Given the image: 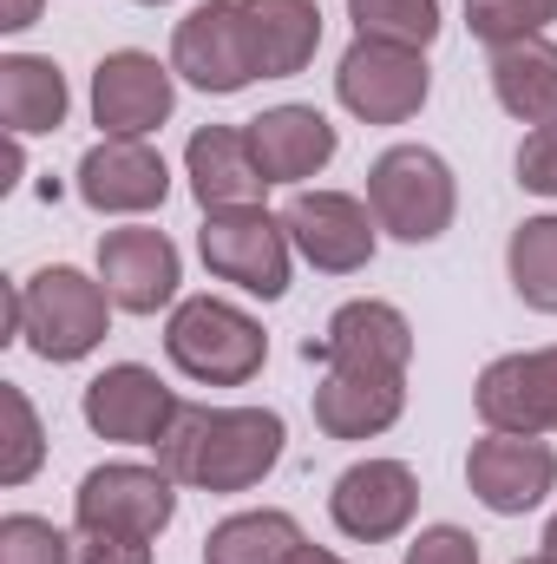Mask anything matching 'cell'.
<instances>
[{
	"mask_svg": "<svg viewBox=\"0 0 557 564\" xmlns=\"http://www.w3.org/2000/svg\"><path fill=\"white\" fill-rule=\"evenodd\" d=\"M288 426L276 408H197L184 401L157 440V466L190 492H256L282 466Z\"/></svg>",
	"mask_w": 557,
	"mask_h": 564,
	"instance_id": "obj_1",
	"label": "cell"
},
{
	"mask_svg": "<svg viewBox=\"0 0 557 564\" xmlns=\"http://www.w3.org/2000/svg\"><path fill=\"white\" fill-rule=\"evenodd\" d=\"M112 295L106 282L73 270V263H46L26 282L7 289V335L0 341H26L40 361L66 368V361H86L106 335H112Z\"/></svg>",
	"mask_w": 557,
	"mask_h": 564,
	"instance_id": "obj_2",
	"label": "cell"
},
{
	"mask_svg": "<svg viewBox=\"0 0 557 564\" xmlns=\"http://www.w3.org/2000/svg\"><path fill=\"white\" fill-rule=\"evenodd\" d=\"M164 355L197 388H243L270 361V335L250 308L223 295H184L164 322Z\"/></svg>",
	"mask_w": 557,
	"mask_h": 564,
	"instance_id": "obj_3",
	"label": "cell"
},
{
	"mask_svg": "<svg viewBox=\"0 0 557 564\" xmlns=\"http://www.w3.org/2000/svg\"><path fill=\"white\" fill-rule=\"evenodd\" d=\"M368 210L401 243H439L459 217V177L433 144H387L368 164Z\"/></svg>",
	"mask_w": 557,
	"mask_h": 564,
	"instance_id": "obj_4",
	"label": "cell"
},
{
	"mask_svg": "<svg viewBox=\"0 0 557 564\" xmlns=\"http://www.w3.org/2000/svg\"><path fill=\"white\" fill-rule=\"evenodd\" d=\"M197 257L204 270L256 302H282L288 295V270H295V243H288V224L263 204H243V210H210L197 224Z\"/></svg>",
	"mask_w": 557,
	"mask_h": 564,
	"instance_id": "obj_5",
	"label": "cell"
},
{
	"mask_svg": "<svg viewBox=\"0 0 557 564\" xmlns=\"http://www.w3.org/2000/svg\"><path fill=\"white\" fill-rule=\"evenodd\" d=\"M171 73L210 99H237L243 86L263 79L256 66V40H250V13L243 0H197L177 26H171Z\"/></svg>",
	"mask_w": 557,
	"mask_h": 564,
	"instance_id": "obj_6",
	"label": "cell"
},
{
	"mask_svg": "<svg viewBox=\"0 0 557 564\" xmlns=\"http://www.w3.org/2000/svg\"><path fill=\"white\" fill-rule=\"evenodd\" d=\"M433 93V66L419 46L394 40H354L335 66V99L361 119V126H407Z\"/></svg>",
	"mask_w": 557,
	"mask_h": 564,
	"instance_id": "obj_7",
	"label": "cell"
},
{
	"mask_svg": "<svg viewBox=\"0 0 557 564\" xmlns=\"http://www.w3.org/2000/svg\"><path fill=\"white\" fill-rule=\"evenodd\" d=\"M282 224H288V243L308 270L321 276H354L374 263V243H381V224L368 210V197L354 191H295L282 204Z\"/></svg>",
	"mask_w": 557,
	"mask_h": 564,
	"instance_id": "obj_8",
	"label": "cell"
},
{
	"mask_svg": "<svg viewBox=\"0 0 557 564\" xmlns=\"http://www.w3.org/2000/svg\"><path fill=\"white\" fill-rule=\"evenodd\" d=\"M171 519H177V479L144 459H106L73 492V525H92V532L157 539Z\"/></svg>",
	"mask_w": 557,
	"mask_h": 564,
	"instance_id": "obj_9",
	"label": "cell"
},
{
	"mask_svg": "<svg viewBox=\"0 0 557 564\" xmlns=\"http://www.w3.org/2000/svg\"><path fill=\"white\" fill-rule=\"evenodd\" d=\"M171 112H177V73L157 53L119 46L92 66V126L106 139H151L171 126Z\"/></svg>",
	"mask_w": 557,
	"mask_h": 564,
	"instance_id": "obj_10",
	"label": "cell"
},
{
	"mask_svg": "<svg viewBox=\"0 0 557 564\" xmlns=\"http://www.w3.org/2000/svg\"><path fill=\"white\" fill-rule=\"evenodd\" d=\"M466 486L485 512L525 519L557 492V446L538 433H485L466 453Z\"/></svg>",
	"mask_w": 557,
	"mask_h": 564,
	"instance_id": "obj_11",
	"label": "cell"
},
{
	"mask_svg": "<svg viewBox=\"0 0 557 564\" xmlns=\"http://www.w3.org/2000/svg\"><path fill=\"white\" fill-rule=\"evenodd\" d=\"M177 394L157 381V368H144V361H112V368H99L92 381H86V394H79V414L86 426L99 433V440H112V446H151L157 453V440L171 433L177 421Z\"/></svg>",
	"mask_w": 557,
	"mask_h": 564,
	"instance_id": "obj_12",
	"label": "cell"
},
{
	"mask_svg": "<svg viewBox=\"0 0 557 564\" xmlns=\"http://www.w3.org/2000/svg\"><path fill=\"white\" fill-rule=\"evenodd\" d=\"M419 512V479L407 459H354L335 492H328V519L341 539L354 545H387L414 525Z\"/></svg>",
	"mask_w": 557,
	"mask_h": 564,
	"instance_id": "obj_13",
	"label": "cell"
},
{
	"mask_svg": "<svg viewBox=\"0 0 557 564\" xmlns=\"http://www.w3.org/2000/svg\"><path fill=\"white\" fill-rule=\"evenodd\" d=\"M308 361L321 368H368V375H407L414 368V322L394 302L354 295L328 315V328L315 341H302Z\"/></svg>",
	"mask_w": 557,
	"mask_h": 564,
	"instance_id": "obj_14",
	"label": "cell"
},
{
	"mask_svg": "<svg viewBox=\"0 0 557 564\" xmlns=\"http://www.w3.org/2000/svg\"><path fill=\"white\" fill-rule=\"evenodd\" d=\"M472 408H479L485 433H538V440L557 433V341L485 361Z\"/></svg>",
	"mask_w": 557,
	"mask_h": 564,
	"instance_id": "obj_15",
	"label": "cell"
},
{
	"mask_svg": "<svg viewBox=\"0 0 557 564\" xmlns=\"http://www.w3.org/2000/svg\"><path fill=\"white\" fill-rule=\"evenodd\" d=\"M73 184H79V204L99 217H144V210H164L171 164L151 139H99L79 158Z\"/></svg>",
	"mask_w": 557,
	"mask_h": 564,
	"instance_id": "obj_16",
	"label": "cell"
},
{
	"mask_svg": "<svg viewBox=\"0 0 557 564\" xmlns=\"http://www.w3.org/2000/svg\"><path fill=\"white\" fill-rule=\"evenodd\" d=\"M99 282L125 315H157L177 308V282H184V257L164 230L151 224H125L99 237Z\"/></svg>",
	"mask_w": 557,
	"mask_h": 564,
	"instance_id": "obj_17",
	"label": "cell"
},
{
	"mask_svg": "<svg viewBox=\"0 0 557 564\" xmlns=\"http://www.w3.org/2000/svg\"><path fill=\"white\" fill-rule=\"evenodd\" d=\"M184 177H190V197L197 210H243V204H263L270 177L250 151V132L243 126H197L190 144H184Z\"/></svg>",
	"mask_w": 557,
	"mask_h": 564,
	"instance_id": "obj_18",
	"label": "cell"
},
{
	"mask_svg": "<svg viewBox=\"0 0 557 564\" xmlns=\"http://www.w3.org/2000/svg\"><path fill=\"white\" fill-rule=\"evenodd\" d=\"M401 414H407V375L321 368V381H315V426L328 440H374Z\"/></svg>",
	"mask_w": 557,
	"mask_h": 564,
	"instance_id": "obj_19",
	"label": "cell"
},
{
	"mask_svg": "<svg viewBox=\"0 0 557 564\" xmlns=\"http://www.w3.org/2000/svg\"><path fill=\"white\" fill-rule=\"evenodd\" d=\"M243 132H250V151H256V164H263L270 184H308V177H321V171L335 164V151H341V132H335L328 112H315V106H270V112L250 119Z\"/></svg>",
	"mask_w": 557,
	"mask_h": 564,
	"instance_id": "obj_20",
	"label": "cell"
},
{
	"mask_svg": "<svg viewBox=\"0 0 557 564\" xmlns=\"http://www.w3.org/2000/svg\"><path fill=\"white\" fill-rule=\"evenodd\" d=\"M66 112H73V93H66L59 59H46V53H7L0 59V126H7V139L59 132Z\"/></svg>",
	"mask_w": 557,
	"mask_h": 564,
	"instance_id": "obj_21",
	"label": "cell"
},
{
	"mask_svg": "<svg viewBox=\"0 0 557 564\" xmlns=\"http://www.w3.org/2000/svg\"><path fill=\"white\" fill-rule=\"evenodd\" d=\"M492 99L518 126H551L557 119V40L551 33L492 53Z\"/></svg>",
	"mask_w": 557,
	"mask_h": 564,
	"instance_id": "obj_22",
	"label": "cell"
},
{
	"mask_svg": "<svg viewBox=\"0 0 557 564\" xmlns=\"http://www.w3.org/2000/svg\"><path fill=\"white\" fill-rule=\"evenodd\" d=\"M243 13H250L263 79H295L315 59V46H321V7L315 0H243Z\"/></svg>",
	"mask_w": 557,
	"mask_h": 564,
	"instance_id": "obj_23",
	"label": "cell"
},
{
	"mask_svg": "<svg viewBox=\"0 0 557 564\" xmlns=\"http://www.w3.org/2000/svg\"><path fill=\"white\" fill-rule=\"evenodd\" d=\"M302 545H308L302 525L288 512H276V506H263V512L217 519L210 539H204V564H288Z\"/></svg>",
	"mask_w": 557,
	"mask_h": 564,
	"instance_id": "obj_24",
	"label": "cell"
},
{
	"mask_svg": "<svg viewBox=\"0 0 557 564\" xmlns=\"http://www.w3.org/2000/svg\"><path fill=\"white\" fill-rule=\"evenodd\" d=\"M505 276L518 289L525 308L538 315H557V210L545 217H525L505 243Z\"/></svg>",
	"mask_w": 557,
	"mask_h": 564,
	"instance_id": "obj_25",
	"label": "cell"
},
{
	"mask_svg": "<svg viewBox=\"0 0 557 564\" xmlns=\"http://www.w3.org/2000/svg\"><path fill=\"white\" fill-rule=\"evenodd\" d=\"M354 40H394V46H433L439 40V0H348Z\"/></svg>",
	"mask_w": 557,
	"mask_h": 564,
	"instance_id": "obj_26",
	"label": "cell"
},
{
	"mask_svg": "<svg viewBox=\"0 0 557 564\" xmlns=\"http://www.w3.org/2000/svg\"><path fill=\"white\" fill-rule=\"evenodd\" d=\"M551 20H557V0H466V26L492 53L518 46V40H538Z\"/></svg>",
	"mask_w": 557,
	"mask_h": 564,
	"instance_id": "obj_27",
	"label": "cell"
},
{
	"mask_svg": "<svg viewBox=\"0 0 557 564\" xmlns=\"http://www.w3.org/2000/svg\"><path fill=\"white\" fill-rule=\"evenodd\" d=\"M0 408H7V453H0V486H26L46 459V433H40V414L26 401L20 381H0Z\"/></svg>",
	"mask_w": 557,
	"mask_h": 564,
	"instance_id": "obj_28",
	"label": "cell"
},
{
	"mask_svg": "<svg viewBox=\"0 0 557 564\" xmlns=\"http://www.w3.org/2000/svg\"><path fill=\"white\" fill-rule=\"evenodd\" d=\"M0 564H73V532H59L40 512L0 519Z\"/></svg>",
	"mask_w": 557,
	"mask_h": 564,
	"instance_id": "obj_29",
	"label": "cell"
},
{
	"mask_svg": "<svg viewBox=\"0 0 557 564\" xmlns=\"http://www.w3.org/2000/svg\"><path fill=\"white\" fill-rule=\"evenodd\" d=\"M518 184L532 197H557V119L525 132V144H518Z\"/></svg>",
	"mask_w": 557,
	"mask_h": 564,
	"instance_id": "obj_30",
	"label": "cell"
},
{
	"mask_svg": "<svg viewBox=\"0 0 557 564\" xmlns=\"http://www.w3.org/2000/svg\"><path fill=\"white\" fill-rule=\"evenodd\" d=\"M73 564H151V539H125V532L73 525Z\"/></svg>",
	"mask_w": 557,
	"mask_h": 564,
	"instance_id": "obj_31",
	"label": "cell"
},
{
	"mask_svg": "<svg viewBox=\"0 0 557 564\" xmlns=\"http://www.w3.org/2000/svg\"><path fill=\"white\" fill-rule=\"evenodd\" d=\"M401 564H479V539L459 532V525H426Z\"/></svg>",
	"mask_w": 557,
	"mask_h": 564,
	"instance_id": "obj_32",
	"label": "cell"
},
{
	"mask_svg": "<svg viewBox=\"0 0 557 564\" xmlns=\"http://www.w3.org/2000/svg\"><path fill=\"white\" fill-rule=\"evenodd\" d=\"M40 20V0H0V33H26Z\"/></svg>",
	"mask_w": 557,
	"mask_h": 564,
	"instance_id": "obj_33",
	"label": "cell"
},
{
	"mask_svg": "<svg viewBox=\"0 0 557 564\" xmlns=\"http://www.w3.org/2000/svg\"><path fill=\"white\" fill-rule=\"evenodd\" d=\"M288 564H348V558H335L328 545H302V552H295V558H288Z\"/></svg>",
	"mask_w": 557,
	"mask_h": 564,
	"instance_id": "obj_34",
	"label": "cell"
},
{
	"mask_svg": "<svg viewBox=\"0 0 557 564\" xmlns=\"http://www.w3.org/2000/svg\"><path fill=\"white\" fill-rule=\"evenodd\" d=\"M538 545H545V558L557 564V512H551V525H545V539H538Z\"/></svg>",
	"mask_w": 557,
	"mask_h": 564,
	"instance_id": "obj_35",
	"label": "cell"
},
{
	"mask_svg": "<svg viewBox=\"0 0 557 564\" xmlns=\"http://www.w3.org/2000/svg\"><path fill=\"white\" fill-rule=\"evenodd\" d=\"M518 564H551V558H545V552H538V558H518Z\"/></svg>",
	"mask_w": 557,
	"mask_h": 564,
	"instance_id": "obj_36",
	"label": "cell"
},
{
	"mask_svg": "<svg viewBox=\"0 0 557 564\" xmlns=\"http://www.w3.org/2000/svg\"><path fill=\"white\" fill-rule=\"evenodd\" d=\"M139 7H164V0H139Z\"/></svg>",
	"mask_w": 557,
	"mask_h": 564,
	"instance_id": "obj_37",
	"label": "cell"
}]
</instances>
